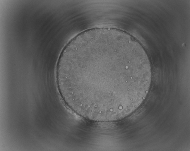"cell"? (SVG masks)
Listing matches in <instances>:
<instances>
[{
    "instance_id": "1",
    "label": "cell",
    "mask_w": 190,
    "mask_h": 151,
    "mask_svg": "<svg viewBox=\"0 0 190 151\" xmlns=\"http://www.w3.org/2000/svg\"><path fill=\"white\" fill-rule=\"evenodd\" d=\"M57 86L66 103L89 120L122 119L143 102L150 86L148 56L131 36L112 28L90 29L72 39L56 69Z\"/></svg>"
}]
</instances>
